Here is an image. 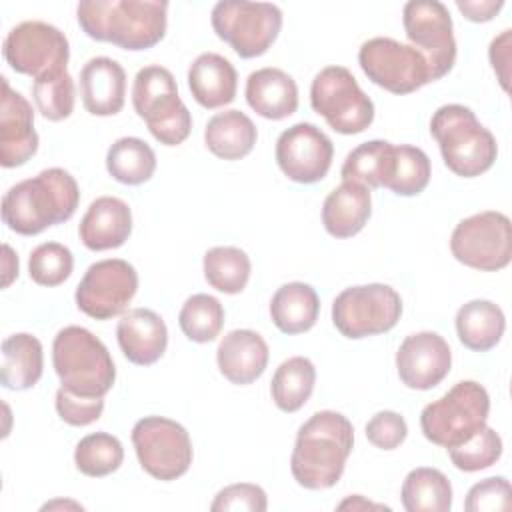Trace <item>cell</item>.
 <instances>
[{"label": "cell", "mask_w": 512, "mask_h": 512, "mask_svg": "<svg viewBox=\"0 0 512 512\" xmlns=\"http://www.w3.org/2000/svg\"><path fill=\"white\" fill-rule=\"evenodd\" d=\"M354 446L352 422L334 410L312 414L296 434L290 456L294 480L306 490H326L342 478Z\"/></svg>", "instance_id": "cell-1"}, {"label": "cell", "mask_w": 512, "mask_h": 512, "mask_svg": "<svg viewBox=\"0 0 512 512\" xmlns=\"http://www.w3.org/2000/svg\"><path fill=\"white\" fill-rule=\"evenodd\" d=\"M80 202V188L64 168H48L14 184L2 198L4 224L22 236H36L70 220Z\"/></svg>", "instance_id": "cell-2"}, {"label": "cell", "mask_w": 512, "mask_h": 512, "mask_svg": "<svg viewBox=\"0 0 512 512\" xmlns=\"http://www.w3.org/2000/svg\"><path fill=\"white\" fill-rule=\"evenodd\" d=\"M166 12L160 0H82L76 18L88 38L138 52L164 38Z\"/></svg>", "instance_id": "cell-3"}, {"label": "cell", "mask_w": 512, "mask_h": 512, "mask_svg": "<svg viewBox=\"0 0 512 512\" xmlns=\"http://www.w3.org/2000/svg\"><path fill=\"white\" fill-rule=\"evenodd\" d=\"M430 134L440 146L444 164L456 176L476 178L488 172L496 162V138L478 122L468 106H440L430 120Z\"/></svg>", "instance_id": "cell-4"}, {"label": "cell", "mask_w": 512, "mask_h": 512, "mask_svg": "<svg viewBox=\"0 0 512 512\" xmlns=\"http://www.w3.org/2000/svg\"><path fill=\"white\" fill-rule=\"evenodd\" d=\"M52 366L62 388L78 396L104 398L116 380V366L108 348L82 326H66L56 334Z\"/></svg>", "instance_id": "cell-5"}, {"label": "cell", "mask_w": 512, "mask_h": 512, "mask_svg": "<svg viewBox=\"0 0 512 512\" xmlns=\"http://www.w3.org/2000/svg\"><path fill=\"white\" fill-rule=\"evenodd\" d=\"M132 106L150 134L164 146H178L192 132L190 110L178 96L172 72L164 66L152 64L136 72Z\"/></svg>", "instance_id": "cell-6"}, {"label": "cell", "mask_w": 512, "mask_h": 512, "mask_svg": "<svg viewBox=\"0 0 512 512\" xmlns=\"http://www.w3.org/2000/svg\"><path fill=\"white\" fill-rule=\"evenodd\" d=\"M488 412L490 396L486 388L474 380H462L424 406L420 428L428 442L448 450L486 426Z\"/></svg>", "instance_id": "cell-7"}, {"label": "cell", "mask_w": 512, "mask_h": 512, "mask_svg": "<svg viewBox=\"0 0 512 512\" xmlns=\"http://www.w3.org/2000/svg\"><path fill=\"white\" fill-rule=\"evenodd\" d=\"M212 28L220 40L240 58H256L268 52L282 28V10L270 2L222 0L210 14Z\"/></svg>", "instance_id": "cell-8"}, {"label": "cell", "mask_w": 512, "mask_h": 512, "mask_svg": "<svg viewBox=\"0 0 512 512\" xmlns=\"http://www.w3.org/2000/svg\"><path fill=\"white\" fill-rule=\"evenodd\" d=\"M310 104L338 134H360L374 122V102L344 66H326L314 76Z\"/></svg>", "instance_id": "cell-9"}, {"label": "cell", "mask_w": 512, "mask_h": 512, "mask_svg": "<svg viewBox=\"0 0 512 512\" xmlns=\"http://www.w3.org/2000/svg\"><path fill=\"white\" fill-rule=\"evenodd\" d=\"M402 316V298L388 284H364L342 290L332 302V322L336 330L360 340L392 330Z\"/></svg>", "instance_id": "cell-10"}, {"label": "cell", "mask_w": 512, "mask_h": 512, "mask_svg": "<svg viewBox=\"0 0 512 512\" xmlns=\"http://www.w3.org/2000/svg\"><path fill=\"white\" fill-rule=\"evenodd\" d=\"M452 256L474 270L496 272L512 260V224L496 210L472 214L456 224L450 236Z\"/></svg>", "instance_id": "cell-11"}, {"label": "cell", "mask_w": 512, "mask_h": 512, "mask_svg": "<svg viewBox=\"0 0 512 512\" xmlns=\"http://www.w3.org/2000/svg\"><path fill=\"white\" fill-rule=\"evenodd\" d=\"M132 444L140 466L156 480L184 476L192 464V442L182 424L164 416H146L132 428Z\"/></svg>", "instance_id": "cell-12"}, {"label": "cell", "mask_w": 512, "mask_h": 512, "mask_svg": "<svg viewBox=\"0 0 512 512\" xmlns=\"http://www.w3.org/2000/svg\"><path fill=\"white\" fill-rule=\"evenodd\" d=\"M358 64L370 82L392 94H410L432 82L426 58L394 38L366 40L358 50Z\"/></svg>", "instance_id": "cell-13"}, {"label": "cell", "mask_w": 512, "mask_h": 512, "mask_svg": "<svg viewBox=\"0 0 512 512\" xmlns=\"http://www.w3.org/2000/svg\"><path fill=\"white\" fill-rule=\"evenodd\" d=\"M4 58L14 72L38 80L48 74L66 72L70 44L56 26L42 20H26L8 32Z\"/></svg>", "instance_id": "cell-14"}, {"label": "cell", "mask_w": 512, "mask_h": 512, "mask_svg": "<svg viewBox=\"0 0 512 512\" xmlns=\"http://www.w3.org/2000/svg\"><path fill=\"white\" fill-rule=\"evenodd\" d=\"M402 24L412 46L426 58L432 82L444 78L456 62V40L448 8L438 0H410Z\"/></svg>", "instance_id": "cell-15"}, {"label": "cell", "mask_w": 512, "mask_h": 512, "mask_svg": "<svg viewBox=\"0 0 512 512\" xmlns=\"http://www.w3.org/2000/svg\"><path fill=\"white\" fill-rule=\"evenodd\" d=\"M138 290L136 268L122 258L94 262L76 286V306L94 320H110L126 310Z\"/></svg>", "instance_id": "cell-16"}, {"label": "cell", "mask_w": 512, "mask_h": 512, "mask_svg": "<svg viewBox=\"0 0 512 512\" xmlns=\"http://www.w3.org/2000/svg\"><path fill=\"white\" fill-rule=\"evenodd\" d=\"M274 154L284 176L298 184H314L328 174L334 146L318 126L298 122L278 136Z\"/></svg>", "instance_id": "cell-17"}, {"label": "cell", "mask_w": 512, "mask_h": 512, "mask_svg": "<svg viewBox=\"0 0 512 512\" xmlns=\"http://www.w3.org/2000/svg\"><path fill=\"white\" fill-rule=\"evenodd\" d=\"M452 352L436 332H416L404 338L396 352V370L406 388L430 390L450 372Z\"/></svg>", "instance_id": "cell-18"}, {"label": "cell", "mask_w": 512, "mask_h": 512, "mask_svg": "<svg viewBox=\"0 0 512 512\" xmlns=\"http://www.w3.org/2000/svg\"><path fill=\"white\" fill-rule=\"evenodd\" d=\"M0 96V164L16 168L26 164L38 150V134L34 130V112L30 102L10 88L2 76Z\"/></svg>", "instance_id": "cell-19"}, {"label": "cell", "mask_w": 512, "mask_h": 512, "mask_svg": "<svg viewBox=\"0 0 512 512\" xmlns=\"http://www.w3.org/2000/svg\"><path fill=\"white\" fill-rule=\"evenodd\" d=\"M116 338L128 362L150 366L158 362L166 352L168 328L154 310L132 308L120 316Z\"/></svg>", "instance_id": "cell-20"}, {"label": "cell", "mask_w": 512, "mask_h": 512, "mask_svg": "<svg viewBox=\"0 0 512 512\" xmlns=\"http://www.w3.org/2000/svg\"><path fill=\"white\" fill-rule=\"evenodd\" d=\"M80 96L86 112L92 116H114L126 100V72L108 58H90L80 70Z\"/></svg>", "instance_id": "cell-21"}, {"label": "cell", "mask_w": 512, "mask_h": 512, "mask_svg": "<svg viewBox=\"0 0 512 512\" xmlns=\"http://www.w3.org/2000/svg\"><path fill=\"white\" fill-rule=\"evenodd\" d=\"M268 344L254 330H232L228 332L216 350V362L220 374L238 386L252 384L258 380L268 366Z\"/></svg>", "instance_id": "cell-22"}, {"label": "cell", "mask_w": 512, "mask_h": 512, "mask_svg": "<svg viewBox=\"0 0 512 512\" xmlns=\"http://www.w3.org/2000/svg\"><path fill=\"white\" fill-rule=\"evenodd\" d=\"M132 232L130 206L116 196L96 198L80 220L78 236L88 250L120 248Z\"/></svg>", "instance_id": "cell-23"}, {"label": "cell", "mask_w": 512, "mask_h": 512, "mask_svg": "<svg viewBox=\"0 0 512 512\" xmlns=\"http://www.w3.org/2000/svg\"><path fill=\"white\" fill-rule=\"evenodd\" d=\"M188 88L202 108H222L236 98V68L222 54L204 52L190 64Z\"/></svg>", "instance_id": "cell-24"}, {"label": "cell", "mask_w": 512, "mask_h": 512, "mask_svg": "<svg viewBox=\"0 0 512 512\" xmlns=\"http://www.w3.org/2000/svg\"><path fill=\"white\" fill-rule=\"evenodd\" d=\"M246 102L262 118L284 120L298 108V86L280 68H260L246 80Z\"/></svg>", "instance_id": "cell-25"}, {"label": "cell", "mask_w": 512, "mask_h": 512, "mask_svg": "<svg viewBox=\"0 0 512 512\" xmlns=\"http://www.w3.org/2000/svg\"><path fill=\"white\" fill-rule=\"evenodd\" d=\"M372 214V196L364 184L344 180L324 200L322 224L334 238L356 236Z\"/></svg>", "instance_id": "cell-26"}, {"label": "cell", "mask_w": 512, "mask_h": 512, "mask_svg": "<svg viewBox=\"0 0 512 512\" xmlns=\"http://www.w3.org/2000/svg\"><path fill=\"white\" fill-rule=\"evenodd\" d=\"M44 352L36 336L18 332L2 342L0 382L8 390H28L42 378Z\"/></svg>", "instance_id": "cell-27"}, {"label": "cell", "mask_w": 512, "mask_h": 512, "mask_svg": "<svg viewBox=\"0 0 512 512\" xmlns=\"http://www.w3.org/2000/svg\"><path fill=\"white\" fill-rule=\"evenodd\" d=\"M320 314L316 290L304 282L282 284L270 300V316L274 326L284 334L308 332Z\"/></svg>", "instance_id": "cell-28"}, {"label": "cell", "mask_w": 512, "mask_h": 512, "mask_svg": "<svg viewBox=\"0 0 512 512\" xmlns=\"http://www.w3.org/2000/svg\"><path fill=\"white\" fill-rule=\"evenodd\" d=\"M256 138L258 130L254 122L240 110L218 112L204 128L206 148L222 160H240L248 156Z\"/></svg>", "instance_id": "cell-29"}, {"label": "cell", "mask_w": 512, "mask_h": 512, "mask_svg": "<svg viewBox=\"0 0 512 512\" xmlns=\"http://www.w3.org/2000/svg\"><path fill=\"white\" fill-rule=\"evenodd\" d=\"M506 328L504 312L490 300H470L456 312L458 340L474 352H486L494 348Z\"/></svg>", "instance_id": "cell-30"}, {"label": "cell", "mask_w": 512, "mask_h": 512, "mask_svg": "<svg viewBox=\"0 0 512 512\" xmlns=\"http://www.w3.org/2000/svg\"><path fill=\"white\" fill-rule=\"evenodd\" d=\"M394 144L386 140H368L348 152L340 176L364 184L366 188H386L396 162Z\"/></svg>", "instance_id": "cell-31"}, {"label": "cell", "mask_w": 512, "mask_h": 512, "mask_svg": "<svg viewBox=\"0 0 512 512\" xmlns=\"http://www.w3.org/2000/svg\"><path fill=\"white\" fill-rule=\"evenodd\" d=\"M400 498L406 512H448L452 484L438 468L420 466L406 474Z\"/></svg>", "instance_id": "cell-32"}, {"label": "cell", "mask_w": 512, "mask_h": 512, "mask_svg": "<svg viewBox=\"0 0 512 512\" xmlns=\"http://www.w3.org/2000/svg\"><path fill=\"white\" fill-rule=\"evenodd\" d=\"M106 170L120 184L138 186L154 176L156 154L142 138L124 136L108 148Z\"/></svg>", "instance_id": "cell-33"}, {"label": "cell", "mask_w": 512, "mask_h": 512, "mask_svg": "<svg viewBox=\"0 0 512 512\" xmlns=\"http://www.w3.org/2000/svg\"><path fill=\"white\" fill-rule=\"evenodd\" d=\"M314 384V364L304 356H292L284 360L272 376V400L282 412H298L310 400Z\"/></svg>", "instance_id": "cell-34"}, {"label": "cell", "mask_w": 512, "mask_h": 512, "mask_svg": "<svg viewBox=\"0 0 512 512\" xmlns=\"http://www.w3.org/2000/svg\"><path fill=\"white\" fill-rule=\"evenodd\" d=\"M206 282L224 294H240L252 272L250 258L236 246H214L202 260Z\"/></svg>", "instance_id": "cell-35"}, {"label": "cell", "mask_w": 512, "mask_h": 512, "mask_svg": "<svg viewBox=\"0 0 512 512\" xmlns=\"http://www.w3.org/2000/svg\"><path fill=\"white\" fill-rule=\"evenodd\" d=\"M122 442L108 432H94L84 436L74 450L76 468L90 478H102L122 466Z\"/></svg>", "instance_id": "cell-36"}, {"label": "cell", "mask_w": 512, "mask_h": 512, "mask_svg": "<svg viewBox=\"0 0 512 512\" xmlns=\"http://www.w3.org/2000/svg\"><path fill=\"white\" fill-rule=\"evenodd\" d=\"M178 324L188 340L198 344L212 342L224 326V308L210 294H194L182 304Z\"/></svg>", "instance_id": "cell-37"}, {"label": "cell", "mask_w": 512, "mask_h": 512, "mask_svg": "<svg viewBox=\"0 0 512 512\" xmlns=\"http://www.w3.org/2000/svg\"><path fill=\"white\" fill-rule=\"evenodd\" d=\"M32 98L38 112L50 120L60 122L66 120L74 112L76 102V86L68 72L48 74L32 84Z\"/></svg>", "instance_id": "cell-38"}, {"label": "cell", "mask_w": 512, "mask_h": 512, "mask_svg": "<svg viewBox=\"0 0 512 512\" xmlns=\"http://www.w3.org/2000/svg\"><path fill=\"white\" fill-rule=\"evenodd\" d=\"M394 152H396L394 172L386 188L398 196L420 194L430 182V174H432L430 158L426 156L424 150L410 144H400L394 148Z\"/></svg>", "instance_id": "cell-39"}, {"label": "cell", "mask_w": 512, "mask_h": 512, "mask_svg": "<svg viewBox=\"0 0 512 512\" xmlns=\"http://www.w3.org/2000/svg\"><path fill=\"white\" fill-rule=\"evenodd\" d=\"M452 464L462 472H478L496 464L502 456V438L490 426H482L468 440L448 448Z\"/></svg>", "instance_id": "cell-40"}, {"label": "cell", "mask_w": 512, "mask_h": 512, "mask_svg": "<svg viewBox=\"0 0 512 512\" xmlns=\"http://www.w3.org/2000/svg\"><path fill=\"white\" fill-rule=\"evenodd\" d=\"M74 258L68 246L44 242L30 252L28 274L40 286H58L72 274Z\"/></svg>", "instance_id": "cell-41"}, {"label": "cell", "mask_w": 512, "mask_h": 512, "mask_svg": "<svg viewBox=\"0 0 512 512\" xmlns=\"http://www.w3.org/2000/svg\"><path fill=\"white\" fill-rule=\"evenodd\" d=\"M464 508L468 512H492L512 508L510 482L504 476H492L474 484L468 494Z\"/></svg>", "instance_id": "cell-42"}, {"label": "cell", "mask_w": 512, "mask_h": 512, "mask_svg": "<svg viewBox=\"0 0 512 512\" xmlns=\"http://www.w3.org/2000/svg\"><path fill=\"white\" fill-rule=\"evenodd\" d=\"M266 508H268L266 492L258 484H250V482L230 484L222 488L216 494L214 502L210 504L212 512H238V510L264 512Z\"/></svg>", "instance_id": "cell-43"}, {"label": "cell", "mask_w": 512, "mask_h": 512, "mask_svg": "<svg viewBox=\"0 0 512 512\" xmlns=\"http://www.w3.org/2000/svg\"><path fill=\"white\" fill-rule=\"evenodd\" d=\"M104 398H88L72 394L66 388L56 392V412L70 426H88L102 416Z\"/></svg>", "instance_id": "cell-44"}, {"label": "cell", "mask_w": 512, "mask_h": 512, "mask_svg": "<svg viewBox=\"0 0 512 512\" xmlns=\"http://www.w3.org/2000/svg\"><path fill=\"white\" fill-rule=\"evenodd\" d=\"M408 436L406 420L394 410L376 412L366 424V438L372 446L380 450L398 448Z\"/></svg>", "instance_id": "cell-45"}, {"label": "cell", "mask_w": 512, "mask_h": 512, "mask_svg": "<svg viewBox=\"0 0 512 512\" xmlns=\"http://www.w3.org/2000/svg\"><path fill=\"white\" fill-rule=\"evenodd\" d=\"M510 44H512V30L500 32L492 42H490V64L500 80V86L508 92V80H510Z\"/></svg>", "instance_id": "cell-46"}, {"label": "cell", "mask_w": 512, "mask_h": 512, "mask_svg": "<svg viewBox=\"0 0 512 512\" xmlns=\"http://www.w3.org/2000/svg\"><path fill=\"white\" fill-rule=\"evenodd\" d=\"M458 10L472 22L492 20L504 6L502 0H456Z\"/></svg>", "instance_id": "cell-47"}, {"label": "cell", "mask_w": 512, "mask_h": 512, "mask_svg": "<svg viewBox=\"0 0 512 512\" xmlns=\"http://www.w3.org/2000/svg\"><path fill=\"white\" fill-rule=\"evenodd\" d=\"M18 276V256L12 252L8 244H4V288Z\"/></svg>", "instance_id": "cell-48"}, {"label": "cell", "mask_w": 512, "mask_h": 512, "mask_svg": "<svg viewBox=\"0 0 512 512\" xmlns=\"http://www.w3.org/2000/svg\"><path fill=\"white\" fill-rule=\"evenodd\" d=\"M338 508H340V510H360V508H386V510H390L388 506L366 502V500H364L360 494H354V496H350L348 500H344L342 504H338Z\"/></svg>", "instance_id": "cell-49"}, {"label": "cell", "mask_w": 512, "mask_h": 512, "mask_svg": "<svg viewBox=\"0 0 512 512\" xmlns=\"http://www.w3.org/2000/svg\"><path fill=\"white\" fill-rule=\"evenodd\" d=\"M56 506H72V508H76V510H82V506L80 504H76V502H62V500H56V502H48V504H44L42 506V510H52V508H56Z\"/></svg>", "instance_id": "cell-50"}]
</instances>
